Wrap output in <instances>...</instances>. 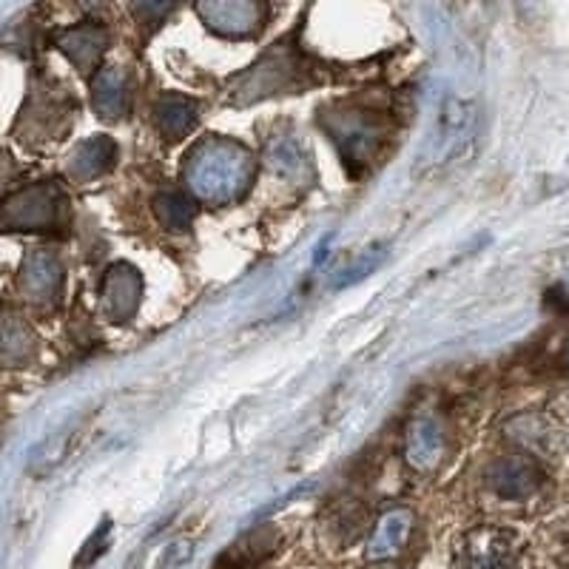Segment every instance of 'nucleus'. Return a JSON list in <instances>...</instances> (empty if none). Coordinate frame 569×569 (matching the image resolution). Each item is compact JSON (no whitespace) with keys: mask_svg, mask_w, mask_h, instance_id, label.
I'll use <instances>...</instances> for the list:
<instances>
[{"mask_svg":"<svg viewBox=\"0 0 569 569\" xmlns=\"http://www.w3.org/2000/svg\"><path fill=\"white\" fill-rule=\"evenodd\" d=\"M182 180L194 200L206 206H231L251 188L253 154L228 137H206L188 151Z\"/></svg>","mask_w":569,"mask_h":569,"instance_id":"nucleus-1","label":"nucleus"},{"mask_svg":"<svg viewBox=\"0 0 569 569\" xmlns=\"http://www.w3.org/2000/svg\"><path fill=\"white\" fill-rule=\"evenodd\" d=\"M476 129H479V111L470 100L447 98L439 106L433 126L427 131L421 146V162L425 166H450L465 160L476 146Z\"/></svg>","mask_w":569,"mask_h":569,"instance_id":"nucleus-2","label":"nucleus"},{"mask_svg":"<svg viewBox=\"0 0 569 569\" xmlns=\"http://www.w3.org/2000/svg\"><path fill=\"white\" fill-rule=\"evenodd\" d=\"M69 217V197L58 182H38L3 206V228L7 231H58Z\"/></svg>","mask_w":569,"mask_h":569,"instance_id":"nucleus-3","label":"nucleus"},{"mask_svg":"<svg viewBox=\"0 0 569 569\" xmlns=\"http://www.w3.org/2000/svg\"><path fill=\"white\" fill-rule=\"evenodd\" d=\"M453 569H518V538L505 527H476L461 536Z\"/></svg>","mask_w":569,"mask_h":569,"instance_id":"nucleus-4","label":"nucleus"},{"mask_svg":"<svg viewBox=\"0 0 569 569\" xmlns=\"http://www.w3.org/2000/svg\"><path fill=\"white\" fill-rule=\"evenodd\" d=\"M197 14L211 32L222 38H251L266 20V7L251 0H208L197 7Z\"/></svg>","mask_w":569,"mask_h":569,"instance_id":"nucleus-5","label":"nucleus"},{"mask_svg":"<svg viewBox=\"0 0 569 569\" xmlns=\"http://www.w3.org/2000/svg\"><path fill=\"white\" fill-rule=\"evenodd\" d=\"M297 58L291 52H273L266 60H259L248 74H242L237 80V94H242V100H259L268 98V94H277V91L291 89L297 86Z\"/></svg>","mask_w":569,"mask_h":569,"instance_id":"nucleus-6","label":"nucleus"},{"mask_svg":"<svg viewBox=\"0 0 569 569\" xmlns=\"http://www.w3.org/2000/svg\"><path fill=\"white\" fill-rule=\"evenodd\" d=\"M447 453V433L436 416L421 413L410 421L408 441H405V459L410 470L416 472H433L445 461Z\"/></svg>","mask_w":569,"mask_h":569,"instance_id":"nucleus-7","label":"nucleus"},{"mask_svg":"<svg viewBox=\"0 0 569 569\" xmlns=\"http://www.w3.org/2000/svg\"><path fill=\"white\" fill-rule=\"evenodd\" d=\"M328 131L339 142L345 162H362L365 166L373 157V151L379 149V142H382V126L365 111L339 114L333 123H328Z\"/></svg>","mask_w":569,"mask_h":569,"instance_id":"nucleus-8","label":"nucleus"},{"mask_svg":"<svg viewBox=\"0 0 569 569\" xmlns=\"http://www.w3.org/2000/svg\"><path fill=\"white\" fill-rule=\"evenodd\" d=\"M142 297V277L134 266L129 262H117L109 268L103 277V288H100V302H103V313L111 322H126L134 317L140 308Z\"/></svg>","mask_w":569,"mask_h":569,"instance_id":"nucleus-9","label":"nucleus"},{"mask_svg":"<svg viewBox=\"0 0 569 569\" xmlns=\"http://www.w3.org/2000/svg\"><path fill=\"white\" fill-rule=\"evenodd\" d=\"M63 288V266L52 251L29 253L20 268V291L32 305H54Z\"/></svg>","mask_w":569,"mask_h":569,"instance_id":"nucleus-10","label":"nucleus"},{"mask_svg":"<svg viewBox=\"0 0 569 569\" xmlns=\"http://www.w3.org/2000/svg\"><path fill=\"white\" fill-rule=\"evenodd\" d=\"M487 481H490L496 496L507 498V501H521V498H530L541 487L543 472L530 456H507V459H498L490 467Z\"/></svg>","mask_w":569,"mask_h":569,"instance_id":"nucleus-11","label":"nucleus"},{"mask_svg":"<svg viewBox=\"0 0 569 569\" xmlns=\"http://www.w3.org/2000/svg\"><path fill=\"white\" fill-rule=\"evenodd\" d=\"M60 52L74 63V69L83 71V74H98L100 58L106 54V46H109V32L98 23H83V27H71L69 32L60 34L58 40Z\"/></svg>","mask_w":569,"mask_h":569,"instance_id":"nucleus-12","label":"nucleus"},{"mask_svg":"<svg viewBox=\"0 0 569 569\" xmlns=\"http://www.w3.org/2000/svg\"><path fill=\"white\" fill-rule=\"evenodd\" d=\"M131 83L129 74L117 66H106L91 78V106L103 120H120L129 111Z\"/></svg>","mask_w":569,"mask_h":569,"instance_id":"nucleus-13","label":"nucleus"},{"mask_svg":"<svg viewBox=\"0 0 569 569\" xmlns=\"http://www.w3.org/2000/svg\"><path fill=\"white\" fill-rule=\"evenodd\" d=\"M117 162V146L109 140V137H91V140L80 142L78 149L71 151L69 157V171L71 180L86 182V180H94V177H103L106 171L114 169Z\"/></svg>","mask_w":569,"mask_h":569,"instance_id":"nucleus-14","label":"nucleus"},{"mask_svg":"<svg viewBox=\"0 0 569 569\" xmlns=\"http://www.w3.org/2000/svg\"><path fill=\"white\" fill-rule=\"evenodd\" d=\"M200 120V103L191 98H182V94H166V98L157 100L154 106V123L166 140H182L186 134H191Z\"/></svg>","mask_w":569,"mask_h":569,"instance_id":"nucleus-15","label":"nucleus"},{"mask_svg":"<svg viewBox=\"0 0 569 569\" xmlns=\"http://www.w3.org/2000/svg\"><path fill=\"white\" fill-rule=\"evenodd\" d=\"M410 530H413V512L410 510H388L379 525H376L373 536L368 541V556L370 558H393L396 552H401L405 541H408Z\"/></svg>","mask_w":569,"mask_h":569,"instance_id":"nucleus-16","label":"nucleus"},{"mask_svg":"<svg viewBox=\"0 0 569 569\" xmlns=\"http://www.w3.org/2000/svg\"><path fill=\"white\" fill-rule=\"evenodd\" d=\"M268 162L282 180L288 182H311L313 180V166L302 146L293 140H277L268 151Z\"/></svg>","mask_w":569,"mask_h":569,"instance_id":"nucleus-17","label":"nucleus"},{"mask_svg":"<svg viewBox=\"0 0 569 569\" xmlns=\"http://www.w3.org/2000/svg\"><path fill=\"white\" fill-rule=\"evenodd\" d=\"M154 211L162 228H169V231H186V228H191V222H194L197 208L194 202H191V197H186L182 191H162L154 200Z\"/></svg>","mask_w":569,"mask_h":569,"instance_id":"nucleus-18","label":"nucleus"},{"mask_svg":"<svg viewBox=\"0 0 569 569\" xmlns=\"http://www.w3.org/2000/svg\"><path fill=\"white\" fill-rule=\"evenodd\" d=\"M382 257H385L382 251H373V253H368V257L359 259L356 266H350L348 271H339V279L333 282V288H348V284H353V282H359L362 277H368L370 271H376V268H379Z\"/></svg>","mask_w":569,"mask_h":569,"instance_id":"nucleus-19","label":"nucleus"},{"mask_svg":"<svg viewBox=\"0 0 569 569\" xmlns=\"http://www.w3.org/2000/svg\"><path fill=\"white\" fill-rule=\"evenodd\" d=\"M547 305H550L552 311L567 313V317H569V291H563V288H556V291L547 293Z\"/></svg>","mask_w":569,"mask_h":569,"instance_id":"nucleus-20","label":"nucleus"},{"mask_svg":"<svg viewBox=\"0 0 569 569\" xmlns=\"http://www.w3.org/2000/svg\"><path fill=\"white\" fill-rule=\"evenodd\" d=\"M563 365H567V370H569V348H567V353H563Z\"/></svg>","mask_w":569,"mask_h":569,"instance_id":"nucleus-21","label":"nucleus"}]
</instances>
